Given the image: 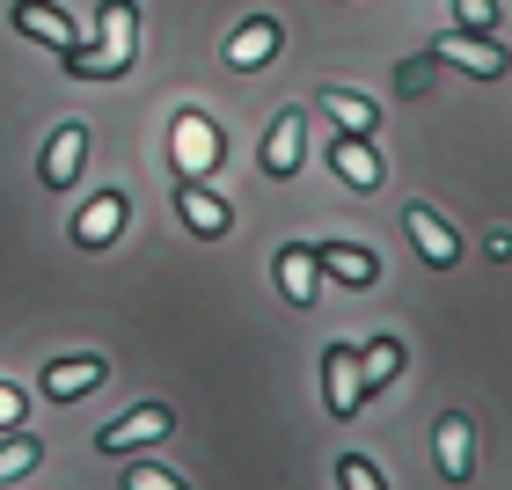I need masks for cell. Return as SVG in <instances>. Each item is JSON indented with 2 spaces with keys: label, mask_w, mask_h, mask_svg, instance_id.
Segmentation results:
<instances>
[{
  "label": "cell",
  "mask_w": 512,
  "mask_h": 490,
  "mask_svg": "<svg viewBox=\"0 0 512 490\" xmlns=\"http://www.w3.org/2000/svg\"><path fill=\"white\" fill-rule=\"evenodd\" d=\"M132 59H139V8L132 0H103L96 8V44L66 52L59 66L74 81H118V74H132Z\"/></svg>",
  "instance_id": "obj_1"
},
{
  "label": "cell",
  "mask_w": 512,
  "mask_h": 490,
  "mask_svg": "<svg viewBox=\"0 0 512 490\" xmlns=\"http://www.w3.org/2000/svg\"><path fill=\"white\" fill-rule=\"evenodd\" d=\"M169 161H176V176L205 183V176L220 169V125L205 118V110H176V125H169Z\"/></svg>",
  "instance_id": "obj_2"
},
{
  "label": "cell",
  "mask_w": 512,
  "mask_h": 490,
  "mask_svg": "<svg viewBox=\"0 0 512 490\" xmlns=\"http://www.w3.org/2000/svg\"><path fill=\"white\" fill-rule=\"evenodd\" d=\"M300 154H308V110L286 103V110L271 118L264 147H256V169H264L271 183H286V176H300Z\"/></svg>",
  "instance_id": "obj_3"
},
{
  "label": "cell",
  "mask_w": 512,
  "mask_h": 490,
  "mask_svg": "<svg viewBox=\"0 0 512 490\" xmlns=\"http://www.w3.org/2000/svg\"><path fill=\"white\" fill-rule=\"evenodd\" d=\"M432 59H447V66H461V74H476V81H505V66H512V52L498 37H476V30H447L432 44Z\"/></svg>",
  "instance_id": "obj_4"
},
{
  "label": "cell",
  "mask_w": 512,
  "mask_h": 490,
  "mask_svg": "<svg viewBox=\"0 0 512 490\" xmlns=\"http://www.w3.org/2000/svg\"><path fill=\"white\" fill-rule=\"evenodd\" d=\"M169 432H176V410L169 403H139V410L118 417V425L96 432V447L103 454H139V447H154V439H169Z\"/></svg>",
  "instance_id": "obj_5"
},
{
  "label": "cell",
  "mask_w": 512,
  "mask_h": 490,
  "mask_svg": "<svg viewBox=\"0 0 512 490\" xmlns=\"http://www.w3.org/2000/svg\"><path fill=\"white\" fill-rule=\"evenodd\" d=\"M8 22H15V30L22 37H37L44 44V52H81V30H74V15H66V8H52V0H15V8H8Z\"/></svg>",
  "instance_id": "obj_6"
},
{
  "label": "cell",
  "mask_w": 512,
  "mask_h": 490,
  "mask_svg": "<svg viewBox=\"0 0 512 490\" xmlns=\"http://www.w3.org/2000/svg\"><path fill=\"white\" fill-rule=\"evenodd\" d=\"M403 227H410V242H417V256H425L432 271L461 264V235H454V220L439 213V205H425V198H417L410 213H403Z\"/></svg>",
  "instance_id": "obj_7"
},
{
  "label": "cell",
  "mask_w": 512,
  "mask_h": 490,
  "mask_svg": "<svg viewBox=\"0 0 512 490\" xmlns=\"http://www.w3.org/2000/svg\"><path fill=\"white\" fill-rule=\"evenodd\" d=\"M322 403H330V417H359V403H366L359 344H330V352H322Z\"/></svg>",
  "instance_id": "obj_8"
},
{
  "label": "cell",
  "mask_w": 512,
  "mask_h": 490,
  "mask_svg": "<svg viewBox=\"0 0 512 490\" xmlns=\"http://www.w3.org/2000/svg\"><path fill=\"white\" fill-rule=\"evenodd\" d=\"M176 220L191 227L198 242H220L227 227H235V213H227V198H220V191H205V183H191V176H176Z\"/></svg>",
  "instance_id": "obj_9"
},
{
  "label": "cell",
  "mask_w": 512,
  "mask_h": 490,
  "mask_svg": "<svg viewBox=\"0 0 512 490\" xmlns=\"http://www.w3.org/2000/svg\"><path fill=\"white\" fill-rule=\"evenodd\" d=\"M432 461H439V476L447 483H469L476 476V425L461 410L439 417V432H432Z\"/></svg>",
  "instance_id": "obj_10"
},
{
  "label": "cell",
  "mask_w": 512,
  "mask_h": 490,
  "mask_svg": "<svg viewBox=\"0 0 512 490\" xmlns=\"http://www.w3.org/2000/svg\"><path fill=\"white\" fill-rule=\"evenodd\" d=\"M315 264H322V278H337V286H352V293L381 286V256L366 242H315Z\"/></svg>",
  "instance_id": "obj_11"
},
{
  "label": "cell",
  "mask_w": 512,
  "mask_h": 490,
  "mask_svg": "<svg viewBox=\"0 0 512 490\" xmlns=\"http://www.w3.org/2000/svg\"><path fill=\"white\" fill-rule=\"evenodd\" d=\"M278 44H286V30H278V15H249L235 37H227V66H235V74H256V66H271L278 59Z\"/></svg>",
  "instance_id": "obj_12"
},
{
  "label": "cell",
  "mask_w": 512,
  "mask_h": 490,
  "mask_svg": "<svg viewBox=\"0 0 512 490\" xmlns=\"http://www.w3.org/2000/svg\"><path fill=\"white\" fill-rule=\"evenodd\" d=\"M330 169L352 183V191H381V183H388L381 147H374V139H352V132H337V139H330Z\"/></svg>",
  "instance_id": "obj_13"
},
{
  "label": "cell",
  "mask_w": 512,
  "mask_h": 490,
  "mask_svg": "<svg viewBox=\"0 0 512 490\" xmlns=\"http://www.w3.org/2000/svg\"><path fill=\"white\" fill-rule=\"evenodd\" d=\"M81 161H88V125H59L52 139H44V161H37L44 191H66V183H81Z\"/></svg>",
  "instance_id": "obj_14"
},
{
  "label": "cell",
  "mask_w": 512,
  "mask_h": 490,
  "mask_svg": "<svg viewBox=\"0 0 512 490\" xmlns=\"http://www.w3.org/2000/svg\"><path fill=\"white\" fill-rule=\"evenodd\" d=\"M278 293L293 308H315L322 300V264H315V242H286L278 249Z\"/></svg>",
  "instance_id": "obj_15"
},
{
  "label": "cell",
  "mask_w": 512,
  "mask_h": 490,
  "mask_svg": "<svg viewBox=\"0 0 512 490\" xmlns=\"http://www.w3.org/2000/svg\"><path fill=\"white\" fill-rule=\"evenodd\" d=\"M103 373H110V359H103V352H81V359H52V366H44V403H74V395L103 388Z\"/></svg>",
  "instance_id": "obj_16"
},
{
  "label": "cell",
  "mask_w": 512,
  "mask_h": 490,
  "mask_svg": "<svg viewBox=\"0 0 512 490\" xmlns=\"http://www.w3.org/2000/svg\"><path fill=\"white\" fill-rule=\"evenodd\" d=\"M125 220H132L125 191H103V198H88V205H81V220H74V242H81V249H110V242L125 235Z\"/></svg>",
  "instance_id": "obj_17"
},
{
  "label": "cell",
  "mask_w": 512,
  "mask_h": 490,
  "mask_svg": "<svg viewBox=\"0 0 512 490\" xmlns=\"http://www.w3.org/2000/svg\"><path fill=\"white\" fill-rule=\"evenodd\" d=\"M315 103L330 110L337 132H352V139H374V132H381V103H374V96H359V88H337V81H330Z\"/></svg>",
  "instance_id": "obj_18"
},
{
  "label": "cell",
  "mask_w": 512,
  "mask_h": 490,
  "mask_svg": "<svg viewBox=\"0 0 512 490\" xmlns=\"http://www.w3.org/2000/svg\"><path fill=\"white\" fill-rule=\"evenodd\" d=\"M395 373H403V337H366V344H359V388L381 395Z\"/></svg>",
  "instance_id": "obj_19"
},
{
  "label": "cell",
  "mask_w": 512,
  "mask_h": 490,
  "mask_svg": "<svg viewBox=\"0 0 512 490\" xmlns=\"http://www.w3.org/2000/svg\"><path fill=\"white\" fill-rule=\"evenodd\" d=\"M37 461H44V447H37V439H30V432H8V439H0V483H15V476H30V469H37Z\"/></svg>",
  "instance_id": "obj_20"
},
{
  "label": "cell",
  "mask_w": 512,
  "mask_h": 490,
  "mask_svg": "<svg viewBox=\"0 0 512 490\" xmlns=\"http://www.w3.org/2000/svg\"><path fill=\"white\" fill-rule=\"evenodd\" d=\"M454 30H476V37H498V0H454Z\"/></svg>",
  "instance_id": "obj_21"
},
{
  "label": "cell",
  "mask_w": 512,
  "mask_h": 490,
  "mask_svg": "<svg viewBox=\"0 0 512 490\" xmlns=\"http://www.w3.org/2000/svg\"><path fill=\"white\" fill-rule=\"evenodd\" d=\"M337 490H388V483H381V469L366 454H344L337 461Z\"/></svg>",
  "instance_id": "obj_22"
},
{
  "label": "cell",
  "mask_w": 512,
  "mask_h": 490,
  "mask_svg": "<svg viewBox=\"0 0 512 490\" xmlns=\"http://www.w3.org/2000/svg\"><path fill=\"white\" fill-rule=\"evenodd\" d=\"M125 490H191V483L169 476V469H154V461H132V469H125Z\"/></svg>",
  "instance_id": "obj_23"
},
{
  "label": "cell",
  "mask_w": 512,
  "mask_h": 490,
  "mask_svg": "<svg viewBox=\"0 0 512 490\" xmlns=\"http://www.w3.org/2000/svg\"><path fill=\"white\" fill-rule=\"evenodd\" d=\"M22 417H30V395L15 381H0V432H22Z\"/></svg>",
  "instance_id": "obj_24"
},
{
  "label": "cell",
  "mask_w": 512,
  "mask_h": 490,
  "mask_svg": "<svg viewBox=\"0 0 512 490\" xmlns=\"http://www.w3.org/2000/svg\"><path fill=\"white\" fill-rule=\"evenodd\" d=\"M483 249H491V264H505V256H512V235H505V227H491V235H483Z\"/></svg>",
  "instance_id": "obj_25"
}]
</instances>
